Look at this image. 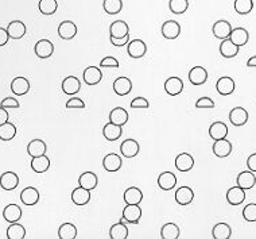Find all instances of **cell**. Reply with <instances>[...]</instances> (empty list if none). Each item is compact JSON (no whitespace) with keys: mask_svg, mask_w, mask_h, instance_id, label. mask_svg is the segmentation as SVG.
I'll use <instances>...</instances> for the list:
<instances>
[{"mask_svg":"<svg viewBox=\"0 0 256 239\" xmlns=\"http://www.w3.org/2000/svg\"><path fill=\"white\" fill-rule=\"evenodd\" d=\"M227 135H228V126L225 125L224 122H214L209 127V136L212 138L213 141L227 138Z\"/></svg>","mask_w":256,"mask_h":239,"instance_id":"d4e9b609","label":"cell"},{"mask_svg":"<svg viewBox=\"0 0 256 239\" xmlns=\"http://www.w3.org/2000/svg\"><path fill=\"white\" fill-rule=\"evenodd\" d=\"M161 31L166 39H177L181 34V25L177 21H166Z\"/></svg>","mask_w":256,"mask_h":239,"instance_id":"4fadbf2b","label":"cell"},{"mask_svg":"<svg viewBox=\"0 0 256 239\" xmlns=\"http://www.w3.org/2000/svg\"><path fill=\"white\" fill-rule=\"evenodd\" d=\"M109 33H111V37L121 38V37H125L127 34H130V27L124 21H116L111 25Z\"/></svg>","mask_w":256,"mask_h":239,"instance_id":"d590c367","label":"cell"},{"mask_svg":"<svg viewBox=\"0 0 256 239\" xmlns=\"http://www.w3.org/2000/svg\"><path fill=\"white\" fill-rule=\"evenodd\" d=\"M7 31H8V35L11 39H21L24 37L27 28H26V25L22 21H12V22L8 23Z\"/></svg>","mask_w":256,"mask_h":239,"instance_id":"603a6c76","label":"cell"},{"mask_svg":"<svg viewBox=\"0 0 256 239\" xmlns=\"http://www.w3.org/2000/svg\"><path fill=\"white\" fill-rule=\"evenodd\" d=\"M26 237V228L18 222L11 223L7 228V238L8 239H23Z\"/></svg>","mask_w":256,"mask_h":239,"instance_id":"7bdbcfd3","label":"cell"},{"mask_svg":"<svg viewBox=\"0 0 256 239\" xmlns=\"http://www.w3.org/2000/svg\"><path fill=\"white\" fill-rule=\"evenodd\" d=\"M61 87H62V92L65 93V95L73 96V95L80 92V89H81V81L74 76H68L62 80Z\"/></svg>","mask_w":256,"mask_h":239,"instance_id":"52a82bcc","label":"cell"},{"mask_svg":"<svg viewBox=\"0 0 256 239\" xmlns=\"http://www.w3.org/2000/svg\"><path fill=\"white\" fill-rule=\"evenodd\" d=\"M196 108H214V102L210 98H200L196 102Z\"/></svg>","mask_w":256,"mask_h":239,"instance_id":"681fc988","label":"cell"},{"mask_svg":"<svg viewBox=\"0 0 256 239\" xmlns=\"http://www.w3.org/2000/svg\"><path fill=\"white\" fill-rule=\"evenodd\" d=\"M236 183L239 186H241L243 189H252L256 184V176L254 172H251L250 169L248 170H244L237 176V180Z\"/></svg>","mask_w":256,"mask_h":239,"instance_id":"7402d4cb","label":"cell"},{"mask_svg":"<svg viewBox=\"0 0 256 239\" xmlns=\"http://www.w3.org/2000/svg\"><path fill=\"white\" fill-rule=\"evenodd\" d=\"M121 165H123L121 157H120L119 154H116V153H109L103 159L104 169H105L107 172H111V173L117 172V170L121 168Z\"/></svg>","mask_w":256,"mask_h":239,"instance_id":"9a60e30c","label":"cell"},{"mask_svg":"<svg viewBox=\"0 0 256 239\" xmlns=\"http://www.w3.org/2000/svg\"><path fill=\"white\" fill-rule=\"evenodd\" d=\"M142 217V208L139 204H127L123 210V216L121 222L131 223V224H138Z\"/></svg>","mask_w":256,"mask_h":239,"instance_id":"6da1fadb","label":"cell"},{"mask_svg":"<svg viewBox=\"0 0 256 239\" xmlns=\"http://www.w3.org/2000/svg\"><path fill=\"white\" fill-rule=\"evenodd\" d=\"M194 166V158L191 157V154L189 153H181L175 158V168L178 172H189L191 170V168Z\"/></svg>","mask_w":256,"mask_h":239,"instance_id":"5bb4252c","label":"cell"},{"mask_svg":"<svg viewBox=\"0 0 256 239\" xmlns=\"http://www.w3.org/2000/svg\"><path fill=\"white\" fill-rule=\"evenodd\" d=\"M121 134H123L121 126L115 125L112 122H108V123L103 127V135L107 141H117L120 136H121Z\"/></svg>","mask_w":256,"mask_h":239,"instance_id":"83f0119b","label":"cell"},{"mask_svg":"<svg viewBox=\"0 0 256 239\" xmlns=\"http://www.w3.org/2000/svg\"><path fill=\"white\" fill-rule=\"evenodd\" d=\"M77 237V227L73 223H62L58 228V238L74 239Z\"/></svg>","mask_w":256,"mask_h":239,"instance_id":"60d3db41","label":"cell"},{"mask_svg":"<svg viewBox=\"0 0 256 239\" xmlns=\"http://www.w3.org/2000/svg\"><path fill=\"white\" fill-rule=\"evenodd\" d=\"M11 91L17 96H23L30 91V81L23 76L15 77L11 82Z\"/></svg>","mask_w":256,"mask_h":239,"instance_id":"44dd1931","label":"cell"},{"mask_svg":"<svg viewBox=\"0 0 256 239\" xmlns=\"http://www.w3.org/2000/svg\"><path fill=\"white\" fill-rule=\"evenodd\" d=\"M17 135V127L11 122H6L0 125V139L1 141H11Z\"/></svg>","mask_w":256,"mask_h":239,"instance_id":"b9f144b4","label":"cell"},{"mask_svg":"<svg viewBox=\"0 0 256 239\" xmlns=\"http://www.w3.org/2000/svg\"><path fill=\"white\" fill-rule=\"evenodd\" d=\"M84 82L88 85H96L103 80V73L98 69L97 66H88L84 69V75H82Z\"/></svg>","mask_w":256,"mask_h":239,"instance_id":"8992f818","label":"cell"},{"mask_svg":"<svg viewBox=\"0 0 256 239\" xmlns=\"http://www.w3.org/2000/svg\"><path fill=\"white\" fill-rule=\"evenodd\" d=\"M39 190L34 186H27L21 192V201L24 206H35L39 201Z\"/></svg>","mask_w":256,"mask_h":239,"instance_id":"d6986e66","label":"cell"},{"mask_svg":"<svg viewBox=\"0 0 256 239\" xmlns=\"http://www.w3.org/2000/svg\"><path fill=\"white\" fill-rule=\"evenodd\" d=\"M109 41H111V44L114 45V46H117V48H120V46L128 45V42H130V34H127L125 37H121V38H115V37H111Z\"/></svg>","mask_w":256,"mask_h":239,"instance_id":"11a10c76","label":"cell"},{"mask_svg":"<svg viewBox=\"0 0 256 239\" xmlns=\"http://www.w3.org/2000/svg\"><path fill=\"white\" fill-rule=\"evenodd\" d=\"M212 235L214 239H229L232 235V228L227 223H217L212 228Z\"/></svg>","mask_w":256,"mask_h":239,"instance_id":"ab89813d","label":"cell"},{"mask_svg":"<svg viewBox=\"0 0 256 239\" xmlns=\"http://www.w3.org/2000/svg\"><path fill=\"white\" fill-rule=\"evenodd\" d=\"M234 88H236V84H234V80L232 77L229 76H223L220 77L216 82V91H217L221 96H229L234 92Z\"/></svg>","mask_w":256,"mask_h":239,"instance_id":"3957f363","label":"cell"},{"mask_svg":"<svg viewBox=\"0 0 256 239\" xmlns=\"http://www.w3.org/2000/svg\"><path fill=\"white\" fill-rule=\"evenodd\" d=\"M164 91L170 96H178L184 91V81H182V79L177 76L169 77L164 81Z\"/></svg>","mask_w":256,"mask_h":239,"instance_id":"9c48e42d","label":"cell"},{"mask_svg":"<svg viewBox=\"0 0 256 239\" xmlns=\"http://www.w3.org/2000/svg\"><path fill=\"white\" fill-rule=\"evenodd\" d=\"M140 152V146H139V143L135 139H125L121 145H120V153H121V156L125 158H134L137 157L138 154Z\"/></svg>","mask_w":256,"mask_h":239,"instance_id":"277c9868","label":"cell"},{"mask_svg":"<svg viewBox=\"0 0 256 239\" xmlns=\"http://www.w3.org/2000/svg\"><path fill=\"white\" fill-rule=\"evenodd\" d=\"M109 238L111 239H125L128 238V227L125 222H121L114 224L109 230Z\"/></svg>","mask_w":256,"mask_h":239,"instance_id":"74e56055","label":"cell"},{"mask_svg":"<svg viewBox=\"0 0 256 239\" xmlns=\"http://www.w3.org/2000/svg\"><path fill=\"white\" fill-rule=\"evenodd\" d=\"M0 106L4 108H19V102L15 98H6L1 100Z\"/></svg>","mask_w":256,"mask_h":239,"instance_id":"db71d44e","label":"cell"},{"mask_svg":"<svg viewBox=\"0 0 256 239\" xmlns=\"http://www.w3.org/2000/svg\"><path fill=\"white\" fill-rule=\"evenodd\" d=\"M10 119V116H8V111H7L4 107H1L0 106V125H3V123H6Z\"/></svg>","mask_w":256,"mask_h":239,"instance_id":"680465c9","label":"cell"},{"mask_svg":"<svg viewBox=\"0 0 256 239\" xmlns=\"http://www.w3.org/2000/svg\"><path fill=\"white\" fill-rule=\"evenodd\" d=\"M114 91L119 96H127L132 91V81L128 77H117L114 82Z\"/></svg>","mask_w":256,"mask_h":239,"instance_id":"e0dca14e","label":"cell"},{"mask_svg":"<svg viewBox=\"0 0 256 239\" xmlns=\"http://www.w3.org/2000/svg\"><path fill=\"white\" fill-rule=\"evenodd\" d=\"M34 52L39 58H49L54 53V45L49 39H41L35 44Z\"/></svg>","mask_w":256,"mask_h":239,"instance_id":"ba28073f","label":"cell"},{"mask_svg":"<svg viewBox=\"0 0 256 239\" xmlns=\"http://www.w3.org/2000/svg\"><path fill=\"white\" fill-rule=\"evenodd\" d=\"M243 217L247 222H256V204L250 203L244 207L243 210Z\"/></svg>","mask_w":256,"mask_h":239,"instance_id":"c3c4849f","label":"cell"},{"mask_svg":"<svg viewBox=\"0 0 256 239\" xmlns=\"http://www.w3.org/2000/svg\"><path fill=\"white\" fill-rule=\"evenodd\" d=\"M66 108H85V103L80 98H70L66 102Z\"/></svg>","mask_w":256,"mask_h":239,"instance_id":"816d5d0a","label":"cell"},{"mask_svg":"<svg viewBox=\"0 0 256 239\" xmlns=\"http://www.w3.org/2000/svg\"><path fill=\"white\" fill-rule=\"evenodd\" d=\"M127 53L131 58H142L147 53V45L144 44V41L142 39H134L130 41L127 45Z\"/></svg>","mask_w":256,"mask_h":239,"instance_id":"7a4b0ae2","label":"cell"},{"mask_svg":"<svg viewBox=\"0 0 256 239\" xmlns=\"http://www.w3.org/2000/svg\"><path fill=\"white\" fill-rule=\"evenodd\" d=\"M158 185L161 189L163 190H171L175 188L177 185V177L174 173L171 172H163V173L159 174L158 177Z\"/></svg>","mask_w":256,"mask_h":239,"instance_id":"1f68e13d","label":"cell"},{"mask_svg":"<svg viewBox=\"0 0 256 239\" xmlns=\"http://www.w3.org/2000/svg\"><path fill=\"white\" fill-rule=\"evenodd\" d=\"M229 122L236 127H241L248 122V112L243 107H234L229 112Z\"/></svg>","mask_w":256,"mask_h":239,"instance_id":"7c38bea8","label":"cell"},{"mask_svg":"<svg viewBox=\"0 0 256 239\" xmlns=\"http://www.w3.org/2000/svg\"><path fill=\"white\" fill-rule=\"evenodd\" d=\"M71 201L76 206H87L91 201V190L82 188L81 185L78 188H74L71 192Z\"/></svg>","mask_w":256,"mask_h":239,"instance_id":"cb8c5ba5","label":"cell"},{"mask_svg":"<svg viewBox=\"0 0 256 239\" xmlns=\"http://www.w3.org/2000/svg\"><path fill=\"white\" fill-rule=\"evenodd\" d=\"M220 54L223 55L224 58H233L239 54V46L234 45L229 38L223 39L220 44Z\"/></svg>","mask_w":256,"mask_h":239,"instance_id":"484cf974","label":"cell"},{"mask_svg":"<svg viewBox=\"0 0 256 239\" xmlns=\"http://www.w3.org/2000/svg\"><path fill=\"white\" fill-rule=\"evenodd\" d=\"M148 107H150L148 100L142 96H138L131 102V108H148Z\"/></svg>","mask_w":256,"mask_h":239,"instance_id":"f907efd6","label":"cell"},{"mask_svg":"<svg viewBox=\"0 0 256 239\" xmlns=\"http://www.w3.org/2000/svg\"><path fill=\"white\" fill-rule=\"evenodd\" d=\"M19 185V176L14 172H6L0 176V186L4 190L17 189Z\"/></svg>","mask_w":256,"mask_h":239,"instance_id":"ac0fdd59","label":"cell"},{"mask_svg":"<svg viewBox=\"0 0 256 239\" xmlns=\"http://www.w3.org/2000/svg\"><path fill=\"white\" fill-rule=\"evenodd\" d=\"M30 166L33 169L35 173H45L47 172L50 168V158L44 154V156H39V157H33Z\"/></svg>","mask_w":256,"mask_h":239,"instance_id":"f546056e","label":"cell"},{"mask_svg":"<svg viewBox=\"0 0 256 239\" xmlns=\"http://www.w3.org/2000/svg\"><path fill=\"white\" fill-rule=\"evenodd\" d=\"M8 38H10V35H8L7 28L0 27V46H4L8 42Z\"/></svg>","mask_w":256,"mask_h":239,"instance_id":"6f0895ef","label":"cell"},{"mask_svg":"<svg viewBox=\"0 0 256 239\" xmlns=\"http://www.w3.org/2000/svg\"><path fill=\"white\" fill-rule=\"evenodd\" d=\"M3 217L4 220L8 223L19 222V219L22 217V210L18 204H8V206L3 210Z\"/></svg>","mask_w":256,"mask_h":239,"instance_id":"f1b7e54d","label":"cell"},{"mask_svg":"<svg viewBox=\"0 0 256 239\" xmlns=\"http://www.w3.org/2000/svg\"><path fill=\"white\" fill-rule=\"evenodd\" d=\"M128 118H130V115L128 112L125 111L124 108H121V107H116L111 111V114H109V122H112L115 125L117 126H123L127 125V122H128Z\"/></svg>","mask_w":256,"mask_h":239,"instance_id":"d6a6232c","label":"cell"},{"mask_svg":"<svg viewBox=\"0 0 256 239\" xmlns=\"http://www.w3.org/2000/svg\"><path fill=\"white\" fill-rule=\"evenodd\" d=\"M247 66L248 68H256V55H252L250 60L247 61Z\"/></svg>","mask_w":256,"mask_h":239,"instance_id":"91938a15","label":"cell"},{"mask_svg":"<svg viewBox=\"0 0 256 239\" xmlns=\"http://www.w3.org/2000/svg\"><path fill=\"white\" fill-rule=\"evenodd\" d=\"M247 166H248L251 172L256 173V153L251 154L250 157L247 158Z\"/></svg>","mask_w":256,"mask_h":239,"instance_id":"9f6ffc18","label":"cell"},{"mask_svg":"<svg viewBox=\"0 0 256 239\" xmlns=\"http://www.w3.org/2000/svg\"><path fill=\"white\" fill-rule=\"evenodd\" d=\"M244 200L245 189H243L239 185L229 188L228 192H227V201H228L231 206H240Z\"/></svg>","mask_w":256,"mask_h":239,"instance_id":"2e32d148","label":"cell"},{"mask_svg":"<svg viewBox=\"0 0 256 239\" xmlns=\"http://www.w3.org/2000/svg\"><path fill=\"white\" fill-rule=\"evenodd\" d=\"M103 8L108 15H116V14H119L121 11L123 1L121 0H104Z\"/></svg>","mask_w":256,"mask_h":239,"instance_id":"f6af8a7d","label":"cell"},{"mask_svg":"<svg viewBox=\"0 0 256 239\" xmlns=\"http://www.w3.org/2000/svg\"><path fill=\"white\" fill-rule=\"evenodd\" d=\"M181 235L180 227L175 223H166L161 228V237L162 239H178Z\"/></svg>","mask_w":256,"mask_h":239,"instance_id":"f35d334b","label":"cell"},{"mask_svg":"<svg viewBox=\"0 0 256 239\" xmlns=\"http://www.w3.org/2000/svg\"><path fill=\"white\" fill-rule=\"evenodd\" d=\"M194 199V192L189 186H181L175 192V201L180 206H187Z\"/></svg>","mask_w":256,"mask_h":239,"instance_id":"4316f807","label":"cell"},{"mask_svg":"<svg viewBox=\"0 0 256 239\" xmlns=\"http://www.w3.org/2000/svg\"><path fill=\"white\" fill-rule=\"evenodd\" d=\"M78 184L81 185L82 188H85V189L93 190L98 184L97 176H96V173H93V172H84L78 177Z\"/></svg>","mask_w":256,"mask_h":239,"instance_id":"836d02e7","label":"cell"},{"mask_svg":"<svg viewBox=\"0 0 256 239\" xmlns=\"http://www.w3.org/2000/svg\"><path fill=\"white\" fill-rule=\"evenodd\" d=\"M38 8L41 14L44 15H53L58 8L57 0H39Z\"/></svg>","mask_w":256,"mask_h":239,"instance_id":"ee69618b","label":"cell"},{"mask_svg":"<svg viewBox=\"0 0 256 239\" xmlns=\"http://www.w3.org/2000/svg\"><path fill=\"white\" fill-rule=\"evenodd\" d=\"M143 200V192L138 186H130L124 192L125 204H140Z\"/></svg>","mask_w":256,"mask_h":239,"instance_id":"8d00e7d4","label":"cell"},{"mask_svg":"<svg viewBox=\"0 0 256 239\" xmlns=\"http://www.w3.org/2000/svg\"><path fill=\"white\" fill-rule=\"evenodd\" d=\"M213 154L218 158H225L228 157L229 154L232 153V143L228 139H217V141L213 142Z\"/></svg>","mask_w":256,"mask_h":239,"instance_id":"8fae6325","label":"cell"},{"mask_svg":"<svg viewBox=\"0 0 256 239\" xmlns=\"http://www.w3.org/2000/svg\"><path fill=\"white\" fill-rule=\"evenodd\" d=\"M254 10L252 0H234V11L239 15H247Z\"/></svg>","mask_w":256,"mask_h":239,"instance_id":"bcb514c9","label":"cell"},{"mask_svg":"<svg viewBox=\"0 0 256 239\" xmlns=\"http://www.w3.org/2000/svg\"><path fill=\"white\" fill-rule=\"evenodd\" d=\"M58 35L65 41L74 38L77 35V26L71 21H64L58 26Z\"/></svg>","mask_w":256,"mask_h":239,"instance_id":"ffe728a7","label":"cell"},{"mask_svg":"<svg viewBox=\"0 0 256 239\" xmlns=\"http://www.w3.org/2000/svg\"><path fill=\"white\" fill-rule=\"evenodd\" d=\"M170 11L175 15H181L187 11L189 8V1L187 0H170L169 1Z\"/></svg>","mask_w":256,"mask_h":239,"instance_id":"7dc6e473","label":"cell"},{"mask_svg":"<svg viewBox=\"0 0 256 239\" xmlns=\"http://www.w3.org/2000/svg\"><path fill=\"white\" fill-rule=\"evenodd\" d=\"M46 143L42 139H33L27 145V153L30 157H39L46 154Z\"/></svg>","mask_w":256,"mask_h":239,"instance_id":"e575fe53","label":"cell"},{"mask_svg":"<svg viewBox=\"0 0 256 239\" xmlns=\"http://www.w3.org/2000/svg\"><path fill=\"white\" fill-rule=\"evenodd\" d=\"M100 66H101V68H119V61L116 60L115 57L108 55V57H105V58L101 60Z\"/></svg>","mask_w":256,"mask_h":239,"instance_id":"f5cc1de1","label":"cell"},{"mask_svg":"<svg viewBox=\"0 0 256 239\" xmlns=\"http://www.w3.org/2000/svg\"><path fill=\"white\" fill-rule=\"evenodd\" d=\"M208 80V72L204 66L197 65L194 68H191L189 72V81L191 82V85H202L205 84Z\"/></svg>","mask_w":256,"mask_h":239,"instance_id":"30bf717a","label":"cell"},{"mask_svg":"<svg viewBox=\"0 0 256 239\" xmlns=\"http://www.w3.org/2000/svg\"><path fill=\"white\" fill-rule=\"evenodd\" d=\"M229 39L233 42L234 45H237V46H244L247 42H248V39H250V33L245 30L244 27H236L232 28V33L229 35Z\"/></svg>","mask_w":256,"mask_h":239,"instance_id":"4dcf8cb0","label":"cell"},{"mask_svg":"<svg viewBox=\"0 0 256 239\" xmlns=\"http://www.w3.org/2000/svg\"><path fill=\"white\" fill-rule=\"evenodd\" d=\"M212 33L213 35L216 37L217 39H227L229 38V35L232 33V26H231V23L228 21H217V22H214L212 27Z\"/></svg>","mask_w":256,"mask_h":239,"instance_id":"5b68a950","label":"cell"}]
</instances>
